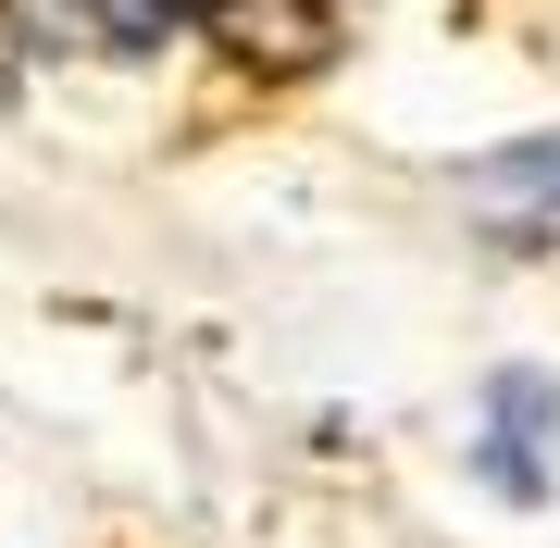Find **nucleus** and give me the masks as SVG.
Returning a JSON list of instances; mask_svg holds the SVG:
<instances>
[{"label":"nucleus","instance_id":"obj_1","mask_svg":"<svg viewBox=\"0 0 560 548\" xmlns=\"http://www.w3.org/2000/svg\"><path fill=\"white\" fill-rule=\"evenodd\" d=\"M349 13L361 0H187V25H212L249 75H312V62H337Z\"/></svg>","mask_w":560,"mask_h":548},{"label":"nucleus","instance_id":"obj_2","mask_svg":"<svg viewBox=\"0 0 560 548\" xmlns=\"http://www.w3.org/2000/svg\"><path fill=\"white\" fill-rule=\"evenodd\" d=\"M486 487L499 499H548L560 487V386L548 374H499L486 386Z\"/></svg>","mask_w":560,"mask_h":548},{"label":"nucleus","instance_id":"obj_3","mask_svg":"<svg viewBox=\"0 0 560 548\" xmlns=\"http://www.w3.org/2000/svg\"><path fill=\"white\" fill-rule=\"evenodd\" d=\"M25 25L62 50H101V62H138L187 25V0H25Z\"/></svg>","mask_w":560,"mask_h":548},{"label":"nucleus","instance_id":"obj_4","mask_svg":"<svg viewBox=\"0 0 560 548\" xmlns=\"http://www.w3.org/2000/svg\"><path fill=\"white\" fill-rule=\"evenodd\" d=\"M486 200H536V212H560V138H548V150H511V163H486Z\"/></svg>","mask_w":560,"mask_h":548},{"label":"nucleus","instance_id":"obj_5","mask_svg":"<svg viewBox=\"0 0 560 548\" xmlns=\"http://www.w3.org/2000/svg\"><path fill=\"white\" fill-rule=\"evenodd\" d=\"M13 75H25V0H0V101H13Z\"/></svg>","mask_w":560,"mask_h":548}]
</instances>
